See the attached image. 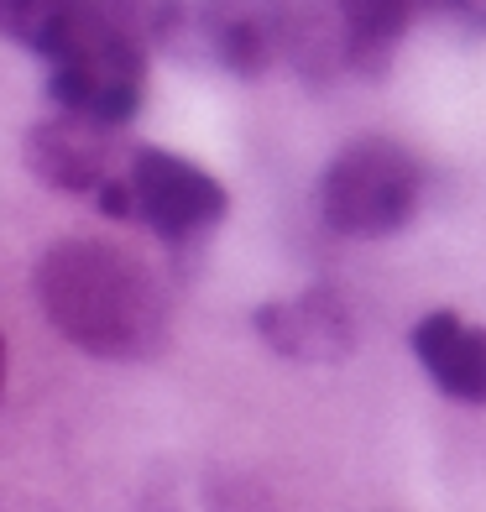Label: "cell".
<instances>
[{
  "mask_svg": "<svg viewBox=\"0 0 486 512\" xmlns=\"http://www.w3.org/2000/svg\"><path fill=\"white\" fill-rule=\"evenodd\" d=\"M32 288L48 324L84 356L142 361L168 340V304L152 272L121 246L68 236L42 251Z\"/></svg>",
  "mask_w": 486,
  "mask_h": 512,
  "instance_id": "6da1fadb",
  "label": "cell"
},
{
  "mask_svg": "<svg viewBox=\"0 0 486 512\" xmlns=\"http://www.w3.org/2000/svg\"><path fill=\"white\" fill-rule=\"evenodd\" d=\"M48 100L63 110L95 115L105 126H131L147 95L142 37L100 0H79L74 21L58 32L48 53Z\"/></svg>",
  "mask_w": 486,
  "mask_h": 512,
  "instance_id": "7a4b0ae2",
  "label": "cell"
},
{
  "mask_svg": "<svg viewBox=\"0 0 486 512\" xmlns=\"http://www.w3.org/2000/svg\"><path fill=\"white\" fill-rule=\"evenodd\" d=\"M419 194H424V173L413 162V152L387 142V136H361V142L340 147L330 157V168H324L319 215L335 236L377 241L413 220Z\"/></svg>",
  "mask_w": 486,
  "mask_h": 512,
  "instance_id": "3957f363",
  "label": "cell"
},
{
  "mask_svg": "<svg viewBox=\"0 0 486 512\" xmlns=\"http://www.w3.org/2000/svg\"><path fill=\"white\" fill-rule=\"evenodd\" d=\"M288 21L293 0H199L194 11L168 0L157 42L173 53H189V42H199L236 79H262L277 58H288Z\"/></svg>",
  "mask_w": 486,
  "mask_h": 512,
  "instance_id": "277c9868",
  "label": "cell"
},
{
  "mask_svg": "<svg viewBox=\"0 0 486 512\" xmlns=\"http://www.w3.org/2000/svg\"><path fill=\"white\" fill-rule=\"evenodd\" d=\"M131 189H136V220L157 230L168 246H183L204 236L210 225L225 220V183L194 168L178 152H157V147H136L131 152Z\"/></svg>",
  "mask_w": 486,
  "mask_h": 512,
  "instance_id": "5b68a950",
  "label": "cell"
},
{
  "mask_svg": "<svg viewBox=\"0 0 486 512\" xmlns=\"http://www.w3.org/2000/svg\"><path fill=\"white\" fill-rule=\"evenodd\" d=\"M115 131L121 126H105L95 115H79V110L58 105L48 121H37L27 131V168H32V178H42L58 194H79V199L89 194L95 199L131 162L115 147Z\"/></svg>",
  "mask_w": 486,
  "mask_h": 512,
  "instance_id": "8992f818",
  "label": "cell"
},
{
  "mask_svg": "<svg viewBox=\"0 0 486 512\" xmlns=\"http://www.w3.org/2000/svg\"><path fill=\"white\" fill-rule=\"evenodd\" d=\"M251 330L267 340V351L298 366H335L356 351V319L335 288H304L293 298H272V304L251 314Z\"/></svg>",
  "mask_w": 486,
  "mask_h": 512,
  "instance_id": "52a82bcc",
  "label": "cell"
},
{
  "mask_svg": "<svg viewBox=\"0 0 486 512\" xmlns=\"http://www.w3.org/2000/svg\"><path fill=\"white\" fill-rule=\"evenodd\" d=\"M408 351L450 403L486 408V330L450 309H434L408 330Z\"/></svg>",
  "mask_w": 486,
  "mask_h": 512,
  "instance_id": "ba28073f",
  "label": "cell"
},
{
  "mask_svg": "<svg viewBox=\"0 0 486 512\" xmlns=\"http://www.w3.org/2000/svg\"><path fill=\"white\" fill-rule=\"evenodd\" d=\"M345 27H351V68L356 74H382L403 27L419 11V0H335Z\"/></svg>",
  "mask_w": 486,
  "mask_h": 512,
  "instance_id": "9c48e42d",
  "label": "cell"
},
{
  "mask_svg": "<svg viewBox=\"0 0 486 512\" xmlns=\"http://www.w3.org/2000/svg\"><path fill=\"white\" fill-rule=\"evenodd\" d=\"M74 11H79V0H0V27H6L16 48L42 58L58 42V32L74 21Z\"/></svg>",
  "mask_w": 486,
  "mask_h": 512,
  "instance_id": "30bf717a",
  "label": "cell"
},
{
  "mask_svg": "<svg viewBox=\"0 0 486 512\" xmlns=\"http://www.w3.org/2000/svg\"><path fill=\"white\" fill-rule=\"evenodd\" d=\"M419 11L450 16V21H460L466 32H486V0H419Z\"/></svg>",
  "mask_w": 486,
  "mask_h": 512,
  "instance_id": "8fae6325",
  "label": "cell"
}]
</instances>
